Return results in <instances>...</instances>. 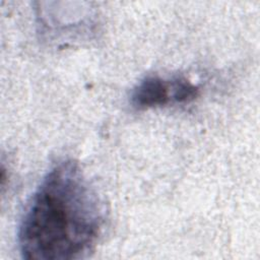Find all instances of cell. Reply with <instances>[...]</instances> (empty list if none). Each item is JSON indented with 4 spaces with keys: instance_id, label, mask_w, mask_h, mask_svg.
I'll return each instance as SVG.
<instances>
[{
    "instance_id": "cell-3",
    "label": "cell",
    "mask_w": 260,
    "mask_h": 260,
    "mask_svg": "<svg viewBox=\"0 0 260 260\" xmlns=\"http://www.w3.org/2000/svg\"><path fill=\"white\" fill-rule=\"evenodd\" d=\"M173 102L178 104L190 103L199 94V88L186 77L176 76L171 79Z\"/></svg>"
},
{
    "instance_id": "cell-2",
    "label": "cell",
    "mask_w": 260,
    "mask_h": 260,
    "mask_svg": "<svg viewBox=\"0 0 260 260\" xmlns=\"http://www.w3.org/2000/svg\"><path fill=\"white\" fill-rule=\"evenodd\" d=\"M130 101L137 110L164 107L173 102L172 81L158 75H147L133 88Z\"/></svg>"
},
{
    "instance_id": "cell-1",
    "label": "cell",
    "mask_w": 260,
    "mask_h": 260,
    "mask_svg": "<svg viewBox=\"0 0 260 260\" xmlns=\"http://www.w3.org/2000/svg\"><path fill=\"white\" fill-rule=\"evenodd\" d=\"M100 198L79 165L56 164L42 179L21 219L18 247L29 260H73L91 252L102 233Z\"/></svg>"
}]
</instances>
